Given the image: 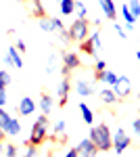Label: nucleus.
Here are the masks:
<instances>
[{"label":"nucleus","instance_id":"obj_1","mask_svg":"<svg viewBox=\"0 0 140 157\" xmlns=\"http://www.w3.org/2000/svg\"><path fill=\"white\" fill-rule=\"evenodd\" d=\"M90 140L96 145V149L100 153H107L113 149V134H111L107 124H98V126L90 128Z\"/></svg>","mask_w":140,"mask_h":157},{"label":"nucleus","instance_id":"obj_2","mask_svg":"<svg viewBox=\"0 0 140 157\" xmlns=\"http://www.w3.org/2000/svg\"><path fill=\"white\" fill-rule=\"evenodd\" d=\"M48 136V117L46 113H42L32 126V134H29V145H42Z\"/></svg>","mask_w":140,"mask_h":157},{"label":"nucleus","instance_id":"obj_3","mask_svg":"<svg viewBox=\"0 0 140 157\" xmlns=\"http://www.w3.org/2000/svg\"><path fill=\"white\" fill-rule=\"evenodd\" d=\"M88 34H90V25H88V21H86V17L84 19H75L73 23H71V27L67 29V36H69V40H73V42H82V40H86L88 38Z\"/></svg>","mask_w":140,"mask_h":157},{"label":"nucleus","instance_id":"obj_4","mask_svg":"<svg viewBox=\"0 0 140 157\" xmlns=\"http://www.w3.org/2000/svg\"><path fill=\"white\" fill-rule=\"evenodd\" d=\"M130 143H132L130 136L123 132L121 128H117V132L113 134V151H115L117 155H119V153H126L128 147H130Z\"/></svg>","mask_w":140,"mask_h":157},{"label":"nucleus","instance_id":"obj_5","mask_svg":"<svg viewBox=\"0 0 140 157\" xmlns=\"http://www.w3.org/2000/svg\"><path fill=\"white\" fill-rule=\"evenodd\" d=\"M111 88H113V92L117 94V98H126L128 94H132V82H130V78H126V75H119L117 82Z\"/></svg>","mask_w":140,"mask_h":157},{"label":"nucleus","instance_id":"obj_6","mask_svg":"<svg viewBox=\"0 0 140 157\" xmlns=\"http://www.w3.org/2000/svg\"><path fill=\"white\" fill-rule=\"evenodd\" d=\"M98 40H100V32H92V34H88L86 40L80 42V48H82L86 55H96V48L100 46Z\"/></svg>","mask_w":140,"mask_h":157},{"label":"nucleus","instance_id":"obj_7","mask_svg":"<svg viewBox=\"0 0 140 157\" xmlns=\"http://www.w3.org/2000/svg\"><path fill=\"white\" fill-rule=\"evenodd\" d=\"M80 65H82V61L78 57V52H65L63 55V73L65 75L69 71H73V69H78Z\"/></svg>","mask_w":140,"mask_h":157},{"label":"nucleus","instance_id":"obj_8","mask_svg":"<svg viewBox=\"0 0 140 157\" xmlns=\"http://www.w3.org/2000/svg\"><path fill=\"white\" fill-rule=\"evenodd\" d=\"M75 147H78V153H80V155H98V153H100V151L96 149V145L90 140V136L84 138V140H80Z\"/></svg>","mask_w":140,"mask_h":157},{"label":"nucleus","instance_id":"obj_9","mask_svg":"<svg viewBox=\"0 0 140 157\" xmlns=\"http://www.w3.org/2000/svg\"><path fill=\"white\" fill-rule=\"evenodd\" d=\"M36 107H38V105H36V101L32 97H23L21 98V101H19V113H21V115H23V117H27V115H32V113H34L36 111Z\"/></svg>","mask_w":140,"mask_h":157},{"label":"nucleus","instance_id":"obj_10","mask_svg":"<svg viewBox=\"0 0 140 157\" xmlns=\"http://www.w3.org/2000/svg\"><path fill=\"white\" fill-rule=\"evenodd\" d=\"M69 88H71L69 78H63V80H61V84H59V90H57V94H59V105H61V107H65V105H67Z\"/></svg>","mask_w":140,"mask_h":157},{"label":"nucleus","instance_id":"obj_11","mask_svg":"<svg viewBox=\"0 0 140 157\" xmlns=\"http://www.w3.org/2000/svg\"><path fill=\"white\" fill-rule=\"evenodd\" d=\"M4 61H6L9 65H15L17 69H21V67H23V59H21V52L17 50V46H11V48H9L6 59H4Z\"/></svg>","mask_w":140,"mask_h":157},{"label":"nucleus","instance_id":"obj_12","mask_svg":"<svg viewBox=\"0 0 140 157\" xmlns=\"http://www.w3.org/2000/svg\"><path fill=\"white\" fill-rule=\"evenodd\" d=\"M2 130H4L6 136H19V134H21V121L15 120V117H11V120L2 126Z\"/></svg>","mask_w":140,"mask_h":157},{"label":"nucleus","instance_id":"obj_13","mask_svg":"<svg viewBox=\"0 0 140 157\" xmlns=\"http://www.w3.org/2000/svg\"><path fill=\"white\" fill-rule=\"evenodd\" d=\"M98 4H100V11L105 13L107 19H115L117 17V9L113 0H98Z\"/></svg>","mask_w":140,"mask_h":157},{"label":"nucleus","instance_id":"obj_14","mask_svg":"<svg viewBox=\"0 0 140 157\" xmlns=\"http://www.w3.org/2000/svg\"><path fill=\"white\" fill-rule=\"evenodd\" d=\"M75 90H78V94L82 98H86V97L92 94V84L86 82V80H78V82H75Z\"/></svg>","mask_w":140,"mask_h":157},{"label":"nucleus","instance_id":"obj_15","mask_svg":"<svg viewBox=\"0 0 140 157\" xmlns=\"http://www.w3.org/2000/svg\"><path fill=\"white\" fill-rule=\"evenodd\" d=\"M100 101H103L105 105H115L117 94L113 92V88H103V90H100Z\"/></svg>","mask_w":140,"mask_h":157},{"label":"nucleus","instance_id":"obj_16","mask_svg":"<svg viewBox=\"0 0 140 157\" xmlns=\"http://www.w3.org/2000/svg\"><path fill=\"white\" fill-rule=\"evenodd\" d=\"M59 9H61V15H73L75 11V0H59Z\"/></svg>","mask_w":140,"mask_h":157},{"label":"nucleus","instance_id":"obj_17","mask_svg":"<svg viewBox=\"0 0 140 157\" xmlns=\"http://www.w3.org/2000/svg\"><path fill=\"white\" fill-rule=\"evenodd\" d=\"M52 105H55V101H52V97H50V94H42V97H40V111H42V113H50V111H52Z\"/></svg>","mask_w":140,"mask_h":157},{"label":"nucleus","instance_id":"obj_18","mask_svg":"<svg viewBox=\"0 0 140 157\" xmlns=\"http://www.w3.org/2000/svg\"><path fill=\"white\" fill-rule=\"evenodd\" d=\"M80 111H82V117H84V121H86V124H88V126H92L94 124V113H92V109L88 107V105H86V103H80Z\"/></svg>","mask_w":140,"mask_h":157},{"label":"nucleus","instance_id":"obj_19","mask_svg":"<svg viewBox=\"0 0 140 157\" xmlns=\"http://www.w3.org/2000/svg\"><path fill=\"white\" fill-rule=\"evenodd\" d=\"M121 17L126 19V25H128L130 29H132V25L136 23V17H134V13L130 11V6H128V4H123V6H121Z\"/></svg>","mask_w":140,"mask_h":157},{"label":"nucleus","instance_id":"obj_20","mask_svg":"<svg viewBox=\"0 0 140 157\" xmlns=\"http://www.w3.org/2000/svg\"><path fill=\"white\" fill-rule=\"evenodd\" d=\"M32 13H34L36 17H46V11H44V4H42V0H32Z\"/></svg>","mask_w":140,"mask_h":157},{"label":"nucleus","instance_id":"obj_21","mask_svg":"<svg viewBox=\"0 0 140 157\" xmlns=\"http://www.w3.org/2000/svg\"><path fill=\"white\" fill-rule=\"evenodd\" d=\"M98 78H100V80H103V82H105L107 86H113V84L117 82V75H115L113 71H107V69L98 73Z\"/></svg>","mask_w":140,"mask_h":157},{"label":"nucleus","instance_id":"obj_22","mask_svg":"<svg viewBox=\"0 0 140 157\" xmlns=\"http://www.w3.org/2000/svg\"><path fill=\"white\" fill-rule=\"evenodd\" d=\"M40 29H42V32H57V29H55V25H52V19H48V17H42V19H40Z\"/></svg>","mask_w":140,"mask_h":157},{"label":"nucleus","instance_id":"obj_23","mask_svg":"<svg viewBox=\"0 0 140 157\" xmlns=\"http://www.w3.org/2000/svg\"><path fill=\"white\" fill-rule=\"evenodd\" d=\"M75 15H78V17H80V19H84V17H86V15H88V6H86V4H82V2H78V0H75Z\"/></svg>","mask_w":140,"mask_h":157},{"label":"nucleus","instance_id":"obj_24","mask_svg":"<svg viewBox=\"0 0 140 157\" xmlns=\"http://www.w3.org/2000/svg\"><path fill=\"white\" fill-rule=\"evenodd\" d=\"M128 6H130V11L134 13V17L138 19L140 17V0H128Z\"/></svg>","mask_w":140,"mask_h":157},{"label":"nucleus","instance_id":"obj_25","mask_svg":"<svg viewBox=\"0 0 140 157\" xmlns=\"http://www.w3.org/2000/svg\"><path fill=\"white\" fill-rule=\"evenodd\" d=\"M9 84H11V75H9V71L0 69V88H6Z\"/></svg>","mask_w":140,"mask_h":157},{"label":"nucleus","instance_id":"obj_26","mask_svg":"<svg viewBox=\"0 0 140 157\" xmlns=\"http://www.w3.org/2000/svg\"><path fill=\"white\" fill-rule=\"evenodd\" d=\"M17 153H19V149H17L15 145H4V155H9V157H15Z\"/></svg>","mask_w":140,"mask_h":157},{"label":"nucleus","instance_id":"obj_27","mask_svg":"<svg viewBox=\"0 0 140 157\" xmlns=\"http://www.w3.org/2000/svg\"><path fill=\"white\" fill-rule=\"evenodd\" d=\"M65 128H67V124H65L63 120L57 121V124H55V134H63V132H65Z\"/></svg>","mask_w":140,"mask_h":157},{"label":"nucleus","instance_id":"obj_28","mask_svg":"<svg viewBox=\"0 0 140 157\" xmlns=\"http://www.w3.org/2000/svg\"><path fill=\"white\" fill-rule=\"evenodd\" d=\"M50 19H52V25H55L57 32H63V29H65V25H63V21H61L59 17H50Z\"/></svg>","mask_w":140,"mask_h":157},{"label":"nucleus","instance_id":"obj_29","mask_svg":"<svg viewBox=\"0 0 140 157\" xmlns=\"http://www.w3.org/2000/svg\"><path fill=\"white\" fill-rule=\"evenodd\" d=\"M115 32H117V36H119V38H128V34H126V29H123V27H121L119 23H115Z\"/></svg>","mask_w":140,"mask_h":157},{"label":"nucleus","instance_id":"obj_30","mask_svg":"<svg viewBox=\"0 0 140 157\" xmlns=\"http://www.w3.org/2000/svg\"><path fill=\"white\" fill-rule=\"evenodd\" d=\"M27 145H29V143H27ZM36 153H38V149H36V145H29L27 149H25V155H29V157H32V155H36Z\"/></svg>","mask_w":140,"mask_h":157},{"label":"nucleus","instance_id":"obj_31","mask_svg":"<svg viewBox=\"0 0 140 157\" xmlns=\"http://www.w3.org/2000/svg\"><path fill=\"white\" fill-rule=\"evenodd\" d=\"M4 105H6V90L0 88V107H4Z\"/></svg>","mask_w":140,"mask_h":157},{"label":"nucleus","instance_id":"obj_32","mask_svg":"<svg viewBox=\"0 0 140 157\" xmlns=\"http://www.w3.org/2000/svg\"><path fill=\"white\" fill-rule=\"evenodd\" d=\"M65 155H69V157H78L80 153H78V147H71V149H67L65 151Z\"/></svg>","mask_w":140,"mask_h":157},{"label":"nucleus","instance_id":"obj_33","mask_svg":"<svg viewBox=\"0 0 140 157\" xmlns=\"http://www.w3.org/2000/svg\"><path fill=\"white\" fill-rule=\"evenodd\" d=\"M105 67H107V65H105V61H96V65H94V69H96L98 73H100V71H105Z\"/></svg>","mask_w":140,"mask_h":157},{"label":"nucleus","instance_id":"obj_34","mask_svg":"<svg viewBox=\"0 0 140 157\" xmlns=\"http://www.w3.org/2000/svg\"><path fill=\"white\" fill-rule=\"evenodd\" d=\"M52 69H55V57H50V59H48V63H46V71L50 73Z\"/></svg>","mask_w":140,"mask_h":157},{"label":"nucleus","instance_id":"obj_35","mask_svg":"<svg viewBox=\"0 0 140 157\" xmlns=\"http://www.w3.org/2000/svg\"><path fill=\"white\" fill-rule=\"evenodd\" d=\"M132 128H134V134H140V117H138V120H134Z\"/></svg>","mask_w":140,"mask_h":157},{"label":"nucleus","instance_id":"obj_36","mask_svg":"<svg viewBox=\"0 0 140 157\" xmlns=\"http://www.w3.org/2000/svg\"><path fill=\"white\" fill-rule=\"evenodd\" d=\"M17 50H19V52H23V50H25V42H23V40H17Z\"/></svg>","mask_w":140,"mask_h":157},{"label":"nucleus","instance_id":"obj_37","mask_svg":"<svg viewBox=\"0 0 140 157\" xmlns=\"http://www.w3.org/2000/svg\"><path fill=\"white\" fill-rule=\"evenodd\" d=\"M4 136H6V134H4V130H2V126H0V143L4 140Z\"/></svg>","mask_w":140,"mask_h":157},{"label":"nucleus","instance_id":"obj_38","mask_svg":"<svg viewBox=\"0 0 140 157\" xmlns=\"http://www.w3.org/2000/svg\"><path fill=\"white\" fill-rule=\"evenodd\" d=\"M2 153H4V145L0 143V155H2Z\"/></svg>","mask_w":140,"mask_h":157},{"label":"nucleus","instance_id":"obj_39","mask_svg":"<svg viewBox=\"0 0 140 157\" xmlns=\"http://www.w3.org/2000/svg\"><path fill=\"white\" fill-rule=\"evenodd\" d=\"M136 57H138V61H140V50H138V52H136Z\"/></svg>","mask_w":140,"mask_h":157},{"label":"nucleus","instance_id":"obj_40","mask_svg":"<svg viewBox=\"0 0 140 157\" xmlns=\"http://www.w3.org/2000/svg\"><path fill=\"white\" fill-rule=\"evenodd\" d=\"M17 2H19V0H17Z\"/></svg>","mask_w":140,"mask_h":157}]
</instances>
